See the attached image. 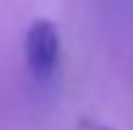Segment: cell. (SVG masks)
<instances>
[{
  "label": "cell",
  "mask_w": 133,
  "mask_h": 130,
  "mask_svg": "<svg viewBox=\"0 0 133 130\" xmlns=\"http://www.w3.org/2000/svg\"><path fill=\"white\" fill-rule=\"evenodd\" d=\"M101 130H109V127H101Z\"/></svg>",
  "instance_id": "2"
},
{
  "label": "cell",
  "mask_w": 133,
  "mask_h": 130,
  "mask_svg": "<svg viewBox=\"0 0 133 130\" xmlns=\"http://www.w3.org/2000/svg\"><path fill=\"white\" fill-rule=\"evenodd\" d=\"M24 59L36 80H48L59 62V30L48 18H36L24 36Z\"/></svg>",
  "instance_id": "1"
}]
</instances>
